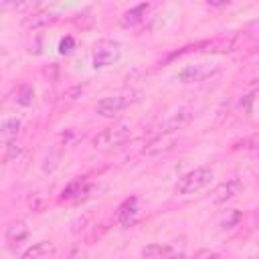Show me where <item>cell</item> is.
Wrapping results in <instances>:
<instances>
[{
    "instance_id": "cell-13",
    "label": "cell",
    "mask_w": 259,
    "mask_h": 259,
    "mask_svg": "<svg viewBox=\"0 0 259 259\" xmlns=\"http://www.w3.org/2000/svg\"><path fill=\"white\" fill-rule=\"evenodd\" d=\"M55 14L53 12H36V14H30L26 20H24V26L26 28H40V26H49L55 22Z\"/></svg>"
},
{
    "instance_id": "cell-17",
    "label": "cell",
    "mask_w": 259,
    "mask_h": 259,
    "mask_svg": "<svg viewBox=\"0 0 259 259\" xmlns=\"http://www.w3.org/2000/svg\"><path fill=\"white\" fill-rule=\"evenodd\" d=\"M57 166H59V154L51 152V154L45 158V164H42V172H45V174H53Z\"/></svg>"
},
{
    "instance_id": "cell-19",
    "label": "cell",
    "mask_w": 259,
    "mask_h": 259,
    "mask_svg": "<svg viewBox=\"0 0 259 259\" xmlns=\"http://www.w3.org/2000/svg\"><path fill=\"white\" fill-rule=\"evenodd\" d=\"M30 4H24V2H0V12H6V10H24Z\"/></svg>"
},
{
    "instance_id": "cell-9",
    "label": "cell",
    "mask_w": 259,
    "mask_h": 259,
    "mask_svg": "<svg viewBox=\"0 0 259 259\" xmlns=\"http://www.w3.org/2000/svg\"><path fill=\"white\" fill-rule=\"evenodd\" d=\"M20 127H22V121L18 117H10L2 121L0 123V146H10L20 134Z\"/></svg>"
},
{
    "instance_id": "cell-4",
    "label": "cell",
    "mask_w": 259,
    "mask_h": 259,
    "mask_svg": "<svg viewBox=\"0 0 259 259\" xmlns=\"http://www.w3.org/2000/svg\"><path fill=\"white\" fill-rule=\"evenodd\" d=\"M121 57V45L117 40H109L103 38L95 45L93 51V69H105L111 67L113 63H117Z\"/></svg>"
},
{
    "instance_id": "cell-15",
    "label": "cell",
    "mask_w": 259,
    "mask_h": 259,
    "mask_svg": "<svg viewBox=\"0 0 259 259\" xmlns=\"http://www.w3.org/2000/svg\"><path fill=\"white\" fill-rule=\"evenodd\" d=\"M168 255H170V247H162V245H156V243L146 245L142 249V257L144 259H164Z\"/></svg>"
},
{
    "instance_id": "cell-1",
    "label": "cell",
    "mask_w": 259,
    "mask_h": 259,
    "mask_svg": "<svg viewBox=\"0 0 259 259\" xmlns=\"http://www.w3.org/2000/svg\"><path fill=\"white\" fill-rule=\"evenodd\" d=\"M212 178H214V174L210 168H194L178 178V182L174 184V194H178V196L194 194V192L206 188L212 182Z\"/></svg>"
},
{
    "instance_id": "cell-10",
    "label": "cell",
    "mask_w": 259,
    "mask_h": 259,
    "mask_svg": "<svg viewBox=\"0 0 259 259\" xmlns=\"http://www.w3.org/2000/svg\"><path fill=\"white\" fill-rule=\"evenodd\" d=\"M91 192V184H87V182H83V180H75V182H71L65 190H63V196H61V200H83V198H87V194Z\"/></svg>"
},
{
    "instance_id": "cell-18",
    "label": "cell",
    "mask_w": 259,
    "mask_h": 259,
    "mask_svg": "<svg viewBox=\"0 0 259 259\" xmlns=\"http://www.w3.org/2000/svg\"><path fill=\"white\" fill-rule=\"evenodd\" d=\"M73 49H75V38H73V36L61 38V42H59V53H61V55H69Z\"/></svg>"
},
{
    "instance_id": "cell-22",
    "label": "cell",
    "mask_w": 259,
    "mask_h": 259,
    "mask_svg": "<svg viewBox=\"0 0 259 259\" xmlns=\"http://www.w3.org/2000/svg\"><path fill=\"white\" fill-rule=\"evenodd\" d=\"M67 259H89V257H87V253H85L83 249H73Z\"/></svg>"
},
{
    "instance_id": "cell-21",
    "label": "cell",
    "mask_w": 259,
    "mask_h": 259,
    "mask_svg": "<svg viewBox=\"0 0 259 259\" xmlns=\"http://www.w3.org/2000/svg\"><path fill=\"white\" fill-rule=\"evenodd\" d=\"M239 219H241V214H239L237 210H231V212H229V219H225V223H223V225H225V229H231L233 225H237V223H239Z\"/></svg>"
},
{
    "instance_id": "cell-25",
    "label": "cell",
    "mask_w": 259,
    "mask_h": 259,
    "mask_svg": "<svg viewBox=\"0 0 259 259\" xmlns=\"http://www.w3.org/2000/svg\"><path fill=\"white\" fill-rule=\"evenodd\" d=\"M164 259H188V257L182 255V253H178V255H168V257H164Z\"/></svg>"
},
{
    "instance_id": "cell-14",
    "label": "cell",
    "mask_w": 259,
    "mask_h": 259,
    "mask_svg": "<svg viewBox=\"0 0 259 259\" xmlns=\"http://www.w3.org/2000/svg\"><path fill=\"white\" fill-rule=\"evenodd\" d=\"M26 235H28V227H26V223H22V221L10 223L8 229H6V239H8L10 243H20L22 239H26Z\"/></svg>"
},
{
    "instance_id": "cell-24",
    "label": "cell",
    "mask_w": 259,
    "mask_h": 259,
    "mask_svg": "<svg viewBox=\"0 0 259 259\" xmlns=\"http://www.w3.org/2000/svg\"><path fill=\"white\" fill-rule=\"evenodd\" d=\"M208 6H214V8H223V6H229V2H208Z\"/></svg>"
},
{
    "instance_id": "cell-7",
    "label": "cell",
    "mask_w": 259,
    "mask_h": 259,
    "mask_svg": "<svg viewBox=\"0 0 259 259\" xmlns=\"http://www.w3.org/2000/svg\"><path fill=\"white\" fill-rule=\"evenodd\" d=\"M243 182L239 178H229L227 182H223L221 186H217V190L212 192V202L214 204H221V202H227L231 198H235L237 194L243 192Z\"/></svg>"
},
{
    "instance_id": "cell-12",
    "label": "cell",
    "mask_w": 259,
    "mask_h": 259,
    "mask_svg": "<svg viewBox=\"0 0 259 259\" xmlns=\"http://www.w3.org/2000/svg\"><path fill=\"white\" fill-rule=\"evenodd\" d=\"M53 251H55V247H53L51 241H38V243H34L32 247H28V249L22 253L20 259H45V257H49Z\"/></svg>"
},
{
    "instance_id": "cell-11",
    "label": "cell",
    "mask_w": 259,
    "mask_h": 259,
    "mask_svg": "<svg viewBox=\"0 0 259 259\" xmlns=\"http://www.w3.org/2000/svg\"><path fill=\"white\" fill-rule=\"evenodd\" d=\"M146 12H148V4H138V6L130 8V10L121 16V26H123V28H134V26H138V24L146 18Z\"/></svg>"
},
{
    "instance_id": "cell-23",
    "label": "cell",
    "mask_w": 259,
    "mask_h": 259,
    "mask_svg": "<svg viewBox=\"0 0 259 259\" xmlns=\"http://www.w3.org/2000/svg\"><path fill=\"white\" fill-rule=\"evenodd\" d=\"M253 101H255V93H249V95L245 97V105H247V113H251V111H253V107H251V105H253Z\"/></svg>"
},
{
    "instance_id": "cell-5",
    "label": "cell",
    "mask_w": 259,
    "mask_h": 259,
    "mask_svg": "<svg viewBox=\"0 0 259 259\" xmlns=\"http://www.w3.org/2000/svg\"><path fill=\"white\" fill-rule=\"evenodd\" d=\"M219 65H212V63H194V65H186L178 71L176 79L180 83H200L208 77H212L214 73H219Z\"/></svg>"
},
{
    "instance_id": "cell-3",
    "label": "cell",
    "mask_w": 259,
    "mask_h": 259,
    "mask_svg": "<svg viewBox=\"0 0 259 259\" xmlns=\"http://www.w3.org/2000/svg\"><path fill=\"white\" fill-rule=\"evenodd\" d=\"M140 97H142L140 91H125V93H119V95H109V97L99 99L97 105H95V109L103 117H113V115L121 113L125 107L138 103Z\"/></svg>"
},
{
    "instance_id": "cell-8",
    "label": "cell",
    "mask_w": 259,
    "mask_h": 259,
    "mask_svg": "<svg viewBox=\"0 0 259 259\" xmlns=\"http://www.w3.org/2000/svg\"><path fill=\"white\" fill-rule=\"evenodd\" d=\"M136 217H138V198H136V196H130V198H125V200L121 202V206L117 208L115 219H117V223H119L121 227H132V225L136 223Z\"/></svg>"
},
{
    "instance_id": "cell-20",
    "label": "cell",
    "mask_w": 259,
    "mask_h": 259,
    "mask_svg": "<svg viewBox=\"0 0 259 259\" xmlns=\"http://www.w3.org/2000/svg\"><path fill=\"white\" fill-rule=\"evenodd\" d=\"M188 259H219V255L214 253V251H208V249H200L198 253H194L192 257H188Z\"/></svg>"
},
{
    "instance_id": "cell-16",
    "label": "cell",
    "mask_w": 259,
    "mask_h": 259,
    "mask_svg": "<svg viewBox=\"0 0 259 259\" xmlns=\"http://www.w3.org/2000/svg\"><path fill=\"white\" fill-rule=\"evenodd\" d=\"M20 105H24V107H28V105H32V101H34V89L32 87H22L20 89V93H18V99H16Z\"/></svg>"
},
{
    "instance_id": "cell-2",
    "label": "cell",
    "mask_w": 259,
    "mask_h": 259,
    "mask_svg": "<svg viewBox=\"0 0 259 259\" xmlns=\"http://www.w3.org/2000/svg\"><path fill=\"white\" fill-rule=\"evenodd\" d=\"M130 140H132L130 125H113V127H107V130L99 132L93 138V148L99 150V152H109V150L121 148Z\"/></svg>"
},
{
    "instance_id": "cell-6",
    "label": "cell",
    "mask_w": 259,
    "mask_h": 259,
    "mask_svg": "<svg viewBox=\"0 0 259 259\" xmlns=\"http://www.w3.org/2000/svg\"><path fill=\"white\" fill-rule=\"evenodd\" d=\"M178 142V134L176 132H162L160 136H156L154 140L148 142V146L144 148V154H162L174 148V144Z\"/></svg>"
}]
</instances>
